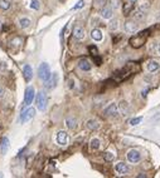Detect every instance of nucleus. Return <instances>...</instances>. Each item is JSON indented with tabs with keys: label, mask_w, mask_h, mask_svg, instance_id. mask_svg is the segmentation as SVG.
I'll return each mask as SVG.
<instances>
[{
	"label": "nucleus",
	"mask_w": 160,
	"mask_h": 178,
	"mask_svg": "<svg viewBox=\"0 0 160 178\" xmlns=\"http://www.w3.org/2000/svg\"><path fill=\"white\" fill-rule=\"evenodd\" d=\"M140 159H141V154H140L139 150L131 149V150L128 152V160L130 163H138Z\"/></svg>",
	"instance_id": "6"
},
{
	"label": "nucleus",
	"mask_w": 160,
	"mask_h": 178,
	"mask_svg": "<svg viewBox=\"0 0 160 178\" xmlns=\"http://www.w3.org/2000/svg\"><path fill=\"white\" fill-rule=\"evenodd\" d=\"M117 27H119V21H117V20H112V21L110 23V29H111V30H116Z\"/></svg>",
	"instance_id": "30"
},
{
	"label": "nucleus",
	"mask_w": 160,
	"mask_h": 178,
	"mask_svg": "<svg viewBox=\"0 0 160 178\" xmlns=\"http://www.w3.org/2000/svg\"><path fill=\"white\" fill-rule=\"evenodd\" d=\"M30 24H32V21H30V19H28V18H22V19H19V25H20L22 29L29 28Z\"/></svg>",
	"instance_id": "22"
},
{
	"label": "nucleus",
	"mask_w": 160,
	"mask_h": 178,
	"mask_svg": "<svg viewBox=\"0 0 160 178\" xmlns=\"http://www.w3.org/2000/svg\"><path fill=\"white\" fill-rule=\"evenodd\" d=\"M104 158H105L106 162H112V160L115 159V154L111 153V152H105V153H104Z\"/></svg>",
	"instance_id": "27"
},
{
	"label": "nucleus",
	"mask_w": 160,
	"mask_h": 178,
	"mask_svg": "<svg viewBox=\"0 0 160 178\" xmlns=\"http://www.w3.org/2000/svg\"><path fill=\"white\" fill-rule=\"evenodd\" d=\"M111 6L112 8H119V0H111Z\"/></svg>",
	"instance_id": "32"
},
{
	"label": "nucleus",
	"mask_w": 160,
	"mask_h": 178,
	"mask_svg": "<svg viewBox=\"0 0 160 178\" xmlns=\"http://www.w3.org/2000/svg\"><path fill=\"white\" fill-rule=\"evenodd\" d=\"M142 121V117H138V118H132V119L130 121V124L131 125H138L140 122Z\"/></svg>",
	"instance_id": "29"
},
{
	"label": "nucleus",
	"mask_w": 160,
	"mask_h": 178,
	"mask_svg": "<svg viewBox=\"0 0 160 178\" xmlns=\"http://www.w3.org/2000/svg\"><path fill=\"white\" fill-rule=\"evenodd\" d=\"M0 9L2 10L10 9V2L9 0H0Z\"/></svg>",
	"instance_id": "26"
},
{
	"label": "nucleus",
	"mask_w": 160,
	"mask_h": 178,
	"mask_svg": "<svg viewBox=\"0 0 160 178\" xmlns=\"http://www.w3.org/2000/svg\"><path fill=\"white\" fill-rule=\"evenodd\" d=\"M159 53H160V45H159Z\"/></svg>",
	"instance_id": "36"
},
{
	"label": "nucleus",
	"mask_w": 160,
	"mask_h": 178,
	"mask_svg": "<svg viewBox=\"0 0 160 178\" xmlns=\"http://www.w3.org/2000/svg\"><path fill=\"white\" fill-rule=\"evenodd\" d=\"M119 109L121 111V113H122V114H126V113L129 112V104L126 103V102H124V100H122L121 103H120V105H119Z\"/></svg>",
	"instance_id": "25"
},
{
	"label": "nucleus",
	"mask_w": 160,
	"mask_h": 178,
	"mask_svg": "<svg viewBox=\"0 0 160 178\" xmlns=\"http://www.w3.org/2000/svg\"><path fill=\"white\" fill-rule=\"evenodd\" d=\"M66 125H67V128L68 129H76L77 128V119L73 117H68V118H66Z\"/></svg>",
	"instance_id": "16"
},
{
	"label": "nucleus",
	"mask_w": 160,
	"mask_h": 178,
	"mask_svg": "<svg viewBox=\"0 0 160 178\" xmlns=\"http://www.w3.org/2000/svg\"><path fill=\"white\" fill-rule=\"evenodd\" d=\"M36 98V89L33 87H28L25 89V94H24V102H23V109H25L27 107H29L33 100ZM22 109V111H23Z\"/></svg>",
	"instance_id": "4"
},
{
	"label": "nucleus",
	"mask_w": 160,
	"mask_h": 178,
	"mask_svg": "<svg viewBox=\"0 0 160 178\" xmlns=\"http://www.w3.org/2000/svg\"><path fill=\"white\" fill-rule=\"evenodd\" d=\"M125 30L128 33H135L138 30V24L134 20H128L125 23Z\"/></svg>",
	"instance_id": "15"
},
{
	"label": "nucleus",
	"mask_w": 160,
	"mask_h": 178,
	"mask_svg": "<svg viewBox=\"0 0 160 178\" xmlns=\"http://www.w3.org/2000/svg\"><path fill=\"white\" fill-rule=\"evenodd\" d=\"M86 125H87V128H88L90 131H97V129L100 128L98 122H97V121H95V119H90V121H87Z\"/></svg>",
	"instance_id": "19"
},
{
	"label": "nucleus",
	"mask_w": 160,
	"mask_h": 178,
	"mask_svg": "<svg viewBox=\"0 0 160 178\" xmlns=\"http://www.w3.org/2000/svg\"><path fill=\"white\" fill-rule=\"evenodd\" d=\"M85 29H83L81 25H76L74 29H73V37L76 39H78V40H82V39H85Z\"/></svg>",
	"instance_id": "12"
},
{
	"label": "nucleus",
	"mask_w": 160,
	"mask_h": 178,
	"mask_svg": "<svg viewBox=\"0 0 160 178\" xmlns=\"http://www.w3.org/2000/svg\"><path fill=\"white\" fill-rule=\"evenodd\" d=\"M10 148V141L8 137H3L2 139H0V150H2V153L5 154L8 150H9Z\"/></svg>",
	"instance_id": "13"
},
{
	"label": "nucleus",
	"mask_w": 160,
	"mask_h": 178,
	"mask_svg": "<svg viewBox=\"0 0 160 178\" xmlns=\"http://www.w3.org/2000/svg\"><path fill=\"white\" fill-rule=\"evenodd\" d=\"M91 38L94 39L95 41H101V40H102V38H104L102 31H101L100 29H92L91 30Z\"/></svg>",
	"instance_id": "17"
},
{
	"label": "nucleus",
	"mask_w": 160,
	"mask_h": 178,
	"mask_svg": "<svg viewBox=\"0 0 160 178\" xmlns=\"http://www.w3.org/2000/svg\"><path fill=\"white\" fill-rule=\"evenodd\" d=\"M23 77H24V80L29 83L33 78V69H32V66L29 64H25L24 68H23Z\"/></svg>",
	"instance_id": "10"
},
{
	"label": "nucleus",
	"mask_w": 160,
	"mask_h": 178,
	"mask_svg": "<svg viewBox=\"0 0 160 178\" xmlns=\"http://www.w3.org/2000/svg\"><path fill=\"white\" fill-rule=\"evenodd\" d=\"M57 143L60 146H66L67 143H68V134H67V132L64 131H60L57 133Z\"/></svg>",
	"instance_id": "9"
},
{
	"label": "nucleus",
	"mask_w": 160,
	"mask_h": 178,
	"mask_svg": "<svg viewBox=\"0 0 160 178\" xmlns=\"http://www.w3.org/2000/svg\"><path fill=\"white\" fill-rule=\"evenodd\" d=\"M78 68H80L81 70H83V72H90L92 65H91L88 59L82 58V59H80V60H78Z\"/></svg>",
	"instance_id": "11"
},
{
	"label": "nucleus",
	"mask_w": 160,
	"mask_h": 178,
	"mask_svg": "<svg viewBox=\"0 0 160 178\" xmlns=\"http://www.w3.org/2000/svg\"><path fill=\"white\" fill-rule=\"evenodd\" d=\"M36 103H37V108L38 111L44 112L47 109V104H48V98H47V93L40 90L38 94H36Z\"/></svg>",
	"instance_id": "2"
},
{
	"label": "nucleus",
	"mask_w": 160,
	"mask_h": 178,
	"mask_svg": "<svg viewBox=\"0 0 160 178\" xmlns=\"http://www.w3.org/2000/svg\"><path fill=\"white\" fill-rule=\"evenodd\" d=\"M83 6H85V2H83V0H78L77 4L72 8V10H78V9H81V8H83Z\"/></svg>",
	"instance_id": "28"
},
{
	"label": "nucleus",
	"mask_w": 160,
	"mask_h": 178,
	"mask_svg": "<svg viewBox=\"0 0 160 178\" xmlns=\"http://www.w3.org/2000/svg\"><path fill=\"white\" fill-rule=\"evenodd\" d=\"M4 95H5V90H4V88L2 86H0V98H3Z\"/></svg>",
	"instance_id": "34"
},
{
	"label": "nucleus",
	"mask_w": 160,
	"mask_h": 178,
	"mask_svg": "<svg viewBox=\"0 0 160 178\" xmlns=\"http://www.w3.org/2000/svg\"><path fill=\"white\" fill-rule=\"evenodd\" d=\"M88 49H90V52H91V54H92V55H94V57L98 54V52H97V48H96V47H90Z\"/></svg>",
	"instance_id": "31"
},
{
	"label": "nucleus",
	"mask_w": 160,
	"mask_h": 178,
	"mask_svg": "<svg viewBox=\"0 0 160 178\" xmlns=\"http://www.w3.org/2000/svg\"><path fill=\"white\" fill-rule=\"evenodd\" d=\"M129 2H132V3H136V0H129Z\"/></svg>",
	"instance_id": "35"
},
{
	"label": "nucleus",
	"mask_w": 160,
	"mask_h": 178,
	"mask_svg": "<svg viewBox=\"0 0 160 178\" xmlns=\"http://www.w3.org/2000/svg\"><path fill=\"white\" fill-rule=\"evenodd\" d=\"M134 4L135 3H132V2H129V3L124 4V14L125 15H129L134 10Z\"/></svg>",
	"instance_id": "21"
},
{
	"label": "nucleus",
	"mask_w": 160,
	"mask_h": 178,
	"mask_svg": "<svg viewBox=\"0 0 160 178\" xmlns=\"http://www.w3.org/2000/svg\"><path fill=\"white\" fill-rule=\"evenodd\" d=\"M104 114L106 117H116L117 114H119V108H117V105L115 103H111L107 108H105Z\"/></svg>",
	"instance_id": "8"
},
{
	"label": "nucleus",
	"mask_w": 160,
	"mask_h": 178,
	"mask_svg": "<svg viewBox=\"0 0 160 178\" xmlns=\"http://www.w3.org/2000/svg\"><path fill=\"white\" fill-rule=\"evenodd\" d=\"M58 79H60V77H58V74L57 73H53V75H50V78L46 82V88L49 89V90H52L57 87V84H58Z\"/></svg>",
	"instance_id": "7"
},
{
	"label": "nucleus",
	"mask_w": 160,
	"mask_h": 178,
	"mask_svg": "<svg viewBox=\"0 0 160 178\" xmlns=\"http://www.w3.org/2000/svg\"><path fill=\"white\" fill-rule=\"evenodd\" d=\"M36 115V109L34 108H27V109H23L22 111V115H20V122L24 123H28L33 117Z\"/></svg>",
	"instance_id": "5"
},
{
	"label": "nucleus",
	"mask_w": 160,
	"mask_h": 178,
	"mask_svg": "<svg viewBox=\"0 0 160 178\" xmlns=\"http://www.w3.org/2000/svg\"><path fill=\"white\" fill-rule=\"evenodd\" d=\"M90 146H91V149L96 150V149H98V148H100V146H101V141H100L98 138H94V139H91Z\"/></svg>",
	"instance_id": "23"
},
{
	"label": "nucleus",
	"mask_w": 160,
	"mask_h": 178,
	"mask_svg": "<svg viewBox=\"0 0 160 178\" xmlns=\"http://www.w3.org/2000/svg\"><path fill=\"white\" fill-rule=\"evenodd\" d=\"M115 171L119 174H126L129 172V167H128V164H125L124 162H119L115 166Z\"/></svg>",
	"instance_id": "14"
},
{
	"label": "nucleus",
	"mask_w": 160,
	"mask_h": 178,
	"mask_svg": "<svg viewBox=\"0 0 160 178\" xmlns=\"http://www.w3.org/2000/svg\"><path fill=\"white\" fill-rule=\"evenodd\" d=\"M68 88H70V89H73V88H74V80H73V79H70V80H68Z\"/></svg>",
	"instance_id": "33"
},
{
	"label": "nucleus",
	"mask_w": 160,
	"mask_h": 178,
	"mask_svg": "<svg viewBox=\"0 0 160 178\" xmlns=\"http://www.w3.org/2000/svg\"><path fill=\"white\" fill-rule=\"evenodd\" d=\"M101 16H102L104 19H111L112 18V8H104L102 10H101Z\"/></svg>",
	"instance_id": "18"
},
{
	"label": "nucleus",
	"mask_w": 160,
	"mask_h": 178,
	"mask_svg": "<svg viewBox=\"0 0 160 178\" xmlns=\"http://www.w3.org/2000/svg\"><path fill=\"white\" fill-rule=\"evenodd\" d=\"M50 75H52V72H50L49 64L43 62L39 65V68H38V77H39V79L43 80V82H47L50 78Z\"/></svg>",
	"instance_id": "3"
},
{
	"label": "nucleus",
	"mask_w": 160,
	"mask_h": 178,
	"mask_svg": "<svg viewBox=\"0 0 160 178\" xmlns=\"http://www.w3.org/2000/svg\"><path fill=\"white\" fill-rule=\"evenodd\" d=\"M158 69H159V63H158V62L150 60V62L148 63V70H149L150 73H154V72H156Z\"/></svg>",
	"instance_id": "20"
},
{
	"label": "nucleus",
	"mask_w": 160,
	"mask_h": 178,
	"mask_svg": "<svg viewBox=\"0 0 160 178\" xmlns=\"http://www.w3.org/2000/svg\"><path fill=\"white\" fill-rule=\"evenodd\" d=\"M149 30H144V31H140L139 34H136V35H134L131 39H130V45L132 48H140L145 44L146 41V38L149 35Z\"/></svg>",
	"instance_id": "1"
},
{
	"label": "nucleus",
	"mask_w": 160,
	"mask_h": 178,
	"mask_svg": "<svg viewBox=\"0 0 160 178\" xmlns=\"http://www.w3.org/2000/svg\"><path fill=\"white\" fill-rule=\"evenodd\" d=\"M29 6H30V9H33V10H39L40 9V2L39 0H30Z\"/></svg>",
	"instance_id": "24"
}]
</instances>
